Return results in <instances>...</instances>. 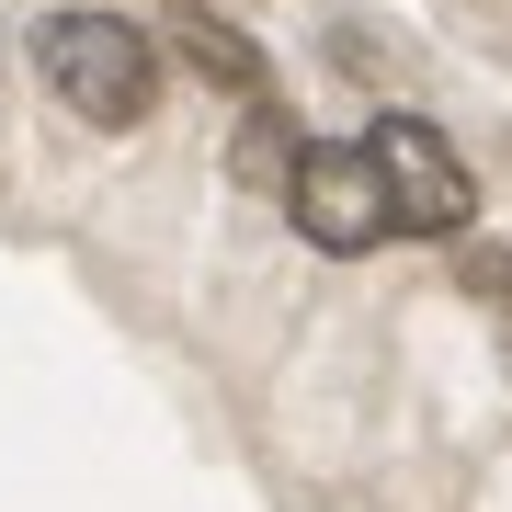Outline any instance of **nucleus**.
I'll use <instances>...</instances> for the list:
<instances>
[{"label": "nucleus", "instance_id": "nucleus-5", "mask_svg": "<svg viewBox=\"0 0 512 512\" xmlns=\"http://www.w3.org/2000/svg\"><path fill=\"white\" fill-rule=\"evenodd\" d=\"M285 160H296V137L274 126V114H251V137H239V171H251V183H285Z\"/></svg>", "mask_w": 512, "mask_h": 512}, {"label": "nucleus", "instance_id": "nucleus-3", "mask_svg": "<svg viewBox=\"0 0 512 512\" xmlns=\"http://www.w3.org/2000/svg\"><path fill=\"white\" fill-rule=\"evenodd\" d=\"M285 217H296V239L330 251V262L376 251V239H387V194H376L365 137H353V148H296V160H285Z\"/></svg>", "mask_w": 512, "mask_h": 512}, {"label": "nucleus", "instance_id": "nucleus-1", "mask_svg": "<svg viewBox=\"0 0 512 512\" xmlns=\"http://www.w3.org/2000/svg\"><path fill=\"white\" fill-rule=\"evenodd\" d=\"M35 69H46V92L80 126H137L160 103V57H148V35L126 12H46L35 23Z\"/></svg>", "mask_w": 512, "mask_h": 512}, {"label": "nucleus", "instance_id": "nucleus-4", "mask_svg": "<svg viewBox=\"0 0 512 512\" xmlns=\"http://www.w3.org/2000/svg\"><path fill=\"white\" fill-rule=\"evenodd\" d=\"M183 57H194L205 80H228V92H262V57L239 46L228 23H205V12H183Z\"/></svg>", "mask_w": 512, "mask_h": 512}, {"label": "nucleus", "instance_id": "nucleus-2", "mask_svg": "<svg viewBox=\"0 0 512 512\" xmlns=\"http://www.w3.org/2000/svg\"><path fill=\"white\" fill-rule=\"evenodd\" d=\"M365 160H376V194H387V228H410V239H456L478 217V183H467V160L444 148L421 114H376L365 126Z\"/></svg>", "mask_w": 512, "mask_h": 512}]
</instances>
